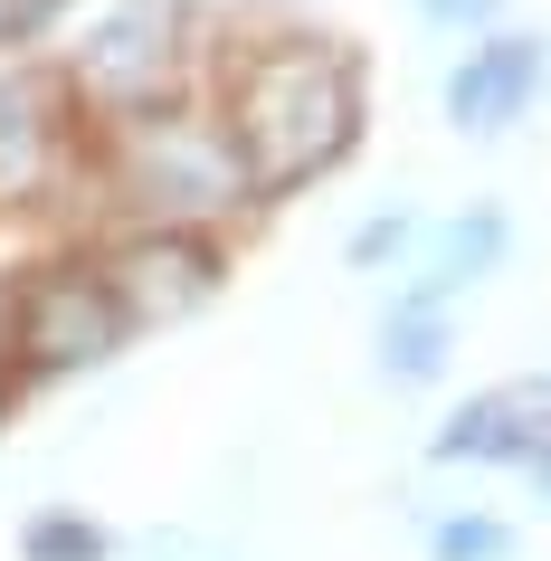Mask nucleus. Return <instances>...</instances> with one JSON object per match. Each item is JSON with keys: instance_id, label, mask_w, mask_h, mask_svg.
I'll use <instances>...</instances> for the list:
<instances>
[{"instance_id": "nucleus-1", "label": "nucleus", "mask_w": 551, "mask_h": 561, "mask_svg": "<svg viewBox=\"0 0 551 561\" xmlns=\"http://www.w3.org/2000/svg\"><path fill=\"white\" fill-rule=\"evenodd\" d=\"M352 124H361V95H352V67L333 48H266L248 77H238V172L248 191H295L343 162Z\"/></svg>"}, {"instance_id": "nucleus-2", "label": "nucleus", "mask_w": 551, "mask_h": 561, "mask_svg": "<svg viewBox=\"0 0 551 561\" xmlns=\"http://www.w3.org/2000/svg\"><path fill=\"white\" fill-rule=\"evenodd\" d=\"M124 333H134V314L105 286V266H48L10 305V353L30 362V371H87V362L115 353Z\"/></svg>"}, {"instance_id": "nucleus-3", "label": "nucleus", "mask_w": 551, "mask_h": 561, "mask_svg": "<svg viewBox=\"0 0 551 561\" xmlns=\"http://www.w3.org/2000/svg\"><path fill=\"white\" fill-rule=\"evenodd\" d=\"M124 172H134V201L162 209V219H191V209L229 201L238 181V152L209 144V134H134V152H124Z\"/></svg>"}, {"instance_id": "nucleus-4", "label": "nucleus", "mask_w": 551, "mask_h": 561, "mask_svg": "<svg viewBox=\"0 0 551 561\" xmlns=\"http://www.w3.org/2000/svg\"><path fill=\"white\" fill-rule=\"evenodd\" d=\"M105 286L124 296L134 324H162V314H191V305L219 286V257H209L191 229H162V238H134V248L105 266Z\"/></svg>"}, {"instance_id": "nucleus-5", "label": "nucleus", "mask_w": 551, "mask_h": 561, "mask_svg": "<svg viewBox=\"0 0 551 561\" xmlns=\"http://www.w3.org/2000/svg\"><path fill=\"white\" fill-rule=\"evenodd\" d=\"M551 447V381H514V390H485V400H466L447 428H437V457H542Z\"/></svg>"}, {"instance_id": "nucleus-6", "label": "nucleus", "mask_w": 551, "mask_h": 561, "mask_svg": "<svg viewBox=\"0 0 551 561\" xmlns=\"http://www.w3.org/2000/svg\"><path fill=\"white\" fill-rule=\"evenodd\" d=\"M77 77H87V95H105V105H144V95H162V77H172V20H162V10H124V20H105V30L87 38V58H77Z\"/></svg>"}, {"instance_id": "nucleus-7", "label": "nucleus", "mask_w": 551, "mask_h": 561, "mask_svg": "<svg viewBox=\"0 0 551 561\" xmlns=\"http://www.w3.org/2000/svg\"><path fill=\"white\" fill-rule=\"evenodd\" d=\"M532 87H542V48H532V38H494V48H475V58L447 77V115H457L466 134H504V124L532 105Z\"/></svg>"}, {"instance_id": "nucleus-8", "label": "nucleus", "mask_w": 551, "mask_h": 561, "mask_svg": "<svg viewBox=\"0 0 551 561\" xmlns=\"http://www.w3.org/2000/svg\"><path fill=\"white\" fill-rule=\"evenodd\" d=\"M58 172V115L30 77H0V209H20Z\"/></svg>"}, {"instance_id": "nucleus-9", "label": "nucleus", "mask_w": 551, "mask_h": 561, "mask_svg": "<svg viewBox=\"0 0 551 561\" xmlns=\"http://www.w3.org/2000/svg\"><path fill=\"white\" fill-rule=\"evenodd\" d=\"M447 305H457V296H447V286H428V276L390 305V324H380V362H390L400 381H428L437 362H447Z\"/></svg>"}, {"instance_id": "nucleus-10", "label": "nucleus", "mask_w": 551, "mask_h": 561, "mask_svg": "<svg viewBox=\"0 0 551 561\" xmlns=\"http://www.w3.org/2000/svg\"><path fill=\"white\" fill-rule=\"evenodd\" d=\"M95 552H105V533H95V524H67V514L30 524V561H95Z\"/></svg>"}, {"instance_id": "nucleus-11", "label": "nucleus", "mask_w": 551, "mask_h": 561, "mask_svg": "<svg viewBox=\"0 0 551 561\" xmlns=\"http://www.w3.org/2000/svg\"><path fill=\"white\" fill-rule=\"evenodd\" d=\"M437 561H504V524H485V514L437 524Z\"/></svg>"}, {"instance_id": "nucleus-12", "label": "nucleus", "mask_w": 551, "mask_h": 561, "mask_svg": "<svg viewBox=\"0 0 551 561\" xmlns=\"http://www.w3.org/2000/svg\"><path fill=\"white\" fill-rule=\"evenodd\" d=\"M428 10H437V20H485L494 0H428Z\"/></svg>"}, {"instance_id": "nucleus-13", "label": "nucleus", "mask_w": 551, "mask_h": 561, "mask_svg": "<svg viewBox=\"0 0 551 561\" xmlns=\"http://www.w3.org/2000/svg\"><path fill=\"white\" fill-rule=\"evenodd\" d=\"M532 476H542V495H551V447H542V457H532Z\"/></svg>"}]
</instances>
